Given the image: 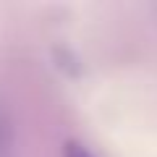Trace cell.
<instances>
[{
    "label": "cell",
    "instance_id": "1",
    "mask_svg": "<svg viewBox=\"0 0 157 157\" xmlns=\"http://www.w3.org/2000/svg\"><path fill=\"white\" fill-rule=\"evenodd\" d=\"M13 152V123L6 105L0 102V157H11Z\"/></svg>",
    "mask_w": 157,
    "mask_h": 157
},
{
    "label": "cell",
    "instance_id": "2",
    "mask_svg": "<svg viewBox=\"0 0 157 157\" xmlns=\"http://www.w3.org/2000/svg\"><path fill=\"white\" fill-rule=\"evenodd\" d=\"M63 157H94V155H92L81 141H73V139H71V141L63 144Z\"/></svg>",
    "mask_w": 157,
    "mask_h": 157
}]
</instances>
